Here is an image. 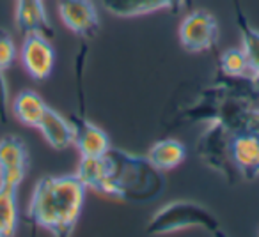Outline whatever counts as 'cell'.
<instances>
[{
    "instance_id": "8992f818",
    "label": "cell",
    "mask_w": 259,
    "mask_h": 237,
    "mask_svg": "<svg viewBox=\"0 0 259 237\" xmlns=\"http://www.w3.org/2000/svg\"><path fill=\"white\" fill-rule=\"evenodd\" d=\"M29 170V151L16 135H6L0 140V184L18 190Z\"/></svg>"
},
{
    "instance_id": "d6986e66",
    "label": "cell",
    "mask_w": 259,
    "mask_h": 237,
    "mask_svg": "<svg viewBox=\"0 0 259 237\" xmlns=\"http://www.w3.org/2000/svg\"><path fill=\"white\" fill-rule=\"evenodd\" d=\"M9 121V90L4 71L0 69V123L8 124Z\"/></svg>"
},
{
    "instance_id": "e0dca14e",
    "label": "cell",
    "mask_w": 259,
    "mask_h": 237,
    "mask_svg": "<svg viewBox=\"0 0 259 237\" xmlns=\"http://www.w3.org/2000/svg\"><path fill=\"white\" fill-rule=\"evenodd\" d=\"M219 64L222 75L233 76V78H241V76H248L250 78V64H248V58L245 55L243 48L227 50L226 53L220 55Z\"/></svg>"
},
{
    "instance_id": "277c9868",
    "label": "cell",
    "mask_w": 259,
    "mask_h": 237,
    "mask_svg": "<svg viewBox=\"0 0 259 237\" xmlns=\"http://www.w3.org/2000/svg\"><path fill=\"white\" fill-rule=\"evenodd\" d=\"M231 137L233 131L226 124L220 121H211L208 123V130L199 138L197 152L209 168L217 170L229 183H236L241 179L231 159Z\"/></svg>"
},
{
    "instance_id": "30bf717a",
    "label": "cell",
    "mask_w": 259,
    "mask_h": 237,
    "mask_svg": "<svg viewBox=\"0 0 259 237\" xmlns=\"http://www.w3.org/2000/svg\"><path fill=\"white\" fill-rule=\"evenodd\" d=\"M15 23L16 29L27 34H43L48 39H52L55 34L50 18L47 15L43 0H16L15 9Z\"/></svg>"
},
{
    "instance_id": "3957f363",
    "label": "cell",
    "mask_w": 259,
    "mask_h": 237,
    "mask_svg": "<svg viewBox=\"0 0 259 237\" xmlns=\"http://www.w3.org/2000/svg\"><path fill=\"white\" fill-rule=\"evenodd\" d=\"M185 228H204L213 235H224L219 219L201 204L188 200H178L163 205L151 216L146 232L160 235V233H170Z\"/></svg>"
},
{
    "instance_id": "9a60e30c",
    "label": "cell",
    "mask_w": 259,
    "mask_h": 237,
    "mask_svg": "<svg viewBox=\"0 0 259 237\" xmlns=\"http://www.w3.org/2000/svg\"><path fill=\"white\" fill-rule=\"evenodd\" d=\"M236 20L241 32V43H243L241 48L250 64V78L259 90V32L247 22L243 13H236Z\"/></svg>"
},
{
    "instance_id": "8fae6325",
    "label": "cell",
    "mask_w": 259,
    "mask_h": 237,
    "mask_svg": "<svg viewBox=\"0 0 259 237\" xmlns=\"http://www.w3.org/2000/svg\"><path fill=\"white\" fill-rule=\"evenodd\" d=\"M37 130L41 131L43 138L50 147L57 149V151H64V149L71 147L75 144V130L69 118L62 117L57 110L48 106L45 115L41 117Z\"/></svg>"
},
{
    "instance_id": "ffe728a7",
    "label": "cell",
    "mask_w": 259,
    "mask_h": 237,
    "mask_svg": "<svg viewBox=\"0 0 259 237\" xmlns=\"http://www.w3.org/2000/svg\"><path fill=\"white\" fill-rule=\"evenodd\" d=\"M231 2H233V6H234V11H236V13H243V11H241L240 0H231Z\"/></svg>"
},
{
    "instance_id": "4fadbf2b",
    "label": "cell",
    "mask_w": 259,
    "mask_h": 237,
    "mask_svg": "<svg viewBox=\"0 0 259 237\" xmlns=\"http://www.w3.org/2000/svg\"><path fill=\"white\" fill-rule=\"evenodd\" d=\"M47 108L48 104L34 90H22L13 99V115L20 124L29 128H37Z\"/></svg>"
},
{
    "instance_id": "5b68a950",
    "label": "cell",
    "mask_w": 259,
    "mask_h": 237,
    "mask_svg": "<svg viewBox=\"0 0 259 237\" xmlns=\"http://www.w3.org/2000/svg\"><path fill=\"white\" fill-rule=\"evenodd\" d=\"M219 39V22L211 13L199 9L185 16L180 25L181 46L190 53L213 50Z\"/></svg>"
},
{
    "instance_id": "7c38bea8",
    "label": "cell",
    "mask_w": 259,
    "mask_h": 237,
    "mask_svg": "<svg viewBox=\"0 0 259 237\" xmlns=\"http://www.w3.org/2000/svg\"><path fill=\"white\" fill-rule=\"evenodd\" d=\"M185 4L187 0H103L105 9L121 18L148 15L158 9H169L172 15H178Z\"/></svg>"
},
{
    "instance_id": "5bb4252c",
    "label": "cell",
    "mask_w": 259,
    "mask_h": 237,
    "mask_svg": "<svg viewBox=\"0 0 259 237\" xmlns=\"http://www.w3.org/2000/svg\"><path fill=\"white\" fill-rule=\"evenodd\" d=\"M146 158L153 163L158 170H172L180 166L187 158V149L176 138H163L149 147Z\"/></svg>"
},
{
    "instance_id": "2e32d148",
    "label": "cell",
    "mask_w": 259,
    "mask_h": 237,
    "mask_svg": "<svg viewBox=\"0 0 259 237\" xmlns=\"http://www.w3.org/2000/svg\"><path fill=\"white\" fill-rule=\"evenodd\" d=\"M18 225L16 190L0 184V237L13 235Z\"/></svg>"
},
{
    "instance_id": "9c48e42d",
    "label": "cell",
    "mask_w": 259,
    "mask_h": 237,
    "mask_svg": "<svg viewBox=\"0 0 259 237\" xmlns=\"http://www.w3.org/2000/svg\"><path fill=\"white\" fill-rule=\"evenodd\" d=\"M231 159L240 179L259 177V133L236 131L231 137Z\"/></svg>"
},
{
    "instance_id": "7a4b0ae2",
    "label": "cell",
    "mask_w": 259,
    "mask_h": 237,
    "mask_svg": "<svg viewBox=\"0 0 259 237\" xmlns=\"http://www.w3.org/2000/svg\"><path fill=\"white\" fill-rule=\"evenodd\" d=\"M87 188L75 175L43 177L36 183L27 207L30 223L48 230L57 237H66L75 230L80 218Z\"/></svg>"
},
{
    "instance_id": "6da1fadb",
    "label": "cell",
    "mask_w": 259,
    "mask_h": 237,
    "mask_svg": "<svg viewBox=\"0 0 259 237\" xmlns=\"http://www.w3.org/2000/svg\"><path fill=\"white\" fill-rule=\"evenodd\" d=\"M76 177L87 190L128 202H149L163 191V173L146 156L108 147L98 158L80 156Z\"/></svg>"
},
{
    "instance_id": "ac0fdd59",
    "label": "cell",
    "mask_w": 259,
    "mask_h": 237,
    "mask_svg": "<svg viewBox=\"0 0 259 237\" xmlns=\"http://www.w3.org/2000/svg\"><path fill=\"white\" fill-rule=\"evenodd\" d=\"M16 57H18V50L13 41L11 34L8 30L0 29V69L6 71L15 64Z\"/></svg>"
},
{
    "instance_id": "52a82bcc",
    "label": "cell",
    "mask_w": 259,
    "mask_h": 237,
    "mask_svg": "<svg viewBox=\"0 0 259 237\" xmlns=\"http://www.w3.org/2000/svg\"><path fill=\"white\" fill-rule=\"evenodd\" d=\"M23 69L34 80H47L54 71L55 50L50 39L43 34H27L23 36L22 50H20Z\"/></svg>"
},
{
    "instance_id": "ba28073f",
    "label": "cell",
    "mask_w": 259,
    "mask_h": 237,
    "mask_svg": "<svg viewBox=\"0 0 259 237\" xmlns=\"http://www.w3.org/2000/svg\"><path fill=\"white\" fill-rule=\"evenodd\" d=\"M57 9L62 23L83 41L93 39L100 30V15L93 0H59Z\"/></svg>"
}]
</instances>
